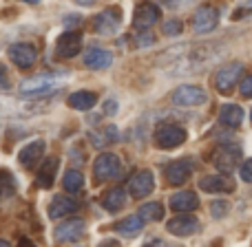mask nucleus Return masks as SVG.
I'll return each mask as SVG.
<instances>
[{"instance_id": "f257e3e1", "label": "nucleus", "mask_w": 252, "mask_h": 247, "mask_svg": "<svg viewBox=\"0 0 252 247\" xmlns=\"http://www.w3.org/2000/svg\"><path fill=\"white\" fill-rule=\"evenodd\" d=\"M175 51L182 55H173L170 51L161 53V64L173 75H195L199 71L213 66V62L219 55L217 44H186V47H175Z\"/></svg>"}, {"instance_id": "f03ea898", "label": "nucleus", "mask_w": 252, "mask_h": 247, "mask_svg": "<svg viewBox=\"0 0 252 247\" xmlns=\"http://www.w3.org/2000/svg\"><path fill=\"white\" fill-rule=\"evenodd\" d=\"M62 84H64V78H60V75L42 73V75H35V78L20 82V93L25 97H42V95L56 93Z\"/></svg>"}, {"instance_id": "7ed1b4c3", "label": "nucleus", "mask_w": 252, "mask_h": 247, "mask_svg": "<svg viewBox=\"0 0 252 247\" xmlns=\"http://www.w3.org/2000/svg\"><path fill=\"white\" fill-rule=\"evenodd\" d=\"M213 159H215V165H217L219 172L228 177L241 161V146L239 143H221Z\"/></svg>"}, {"instance_id": "20e7f679", "label": "nucleus", "mask_w": 252, "mask_h": 247, "mask_svg": "<svg viewBox=\"0 0 252 247\" xmlns=\"http://www.w3.org/2000/svg\"><path fill=\"white\" fill-rule=\"evenodd\" d=\"M120 172H122V161H120V157L115 152H102V155H97L95 165H93L95 181H111Z\"/></svg>"}, {"instance_id": "39448f33", "label": "nucleus", "mask_w": 252, "mask_h": 247, "mask_svg": "<svg viewBox=\"0 0 252 247\" xmlns=\"http://www.w3.org/2000/svg\"><path fill=\"white\" fill-rule=\"evenodd\" d=\"M186 141V128L179 124H159L155 130V143L164 150L168 148H177Z\"/></svg>"}, {"instance_id": "423d86ee", "label": "nucleus", "mask_w": 252, "mask_h": 247, "mask_svg": "<svg viewBox=\"0 0 252 247\" xmlns=\"http://www.w3.org/2000/svg\"><path fill=\"white\" fill-rule=\"evenodd\" d=\"M241 73H244V64L241 62H228V64H223L221 69L217 71V75H215V86H217L219 93H232V88L237 86V82H239Z\"/></svg>"}, {"instance_id": "0eeeda50", "label": "nucleus", "mask_w": 252, "mask_h": 247, "mask_svg": "<svg viewBox=\"0 0 252 247\" xmlns=\"http://www.w3.org/2000/svg\"><path fill=\"white\" fill-rule=\"evenodd\" d=\"M208 102V95L201 86L195 84H184L177 91H173V104L175 106H201Z\"/></svg>"}, {"instance_id": "6e6552de", "label": "nucleus", "mask_w": 252, "mask_h": 247, "mask_svg": "<svg viewBox=\"0 0 252 247\" xmlns=\"http://www.w3.org/2000/svg\"><path fill=\"white\" fill-rule=\"evenodd\" d=\"M161 18V9L155 2H142L135 7L133 13V27L139 31H148L157 20Z\"/></svg>"}, {"instance_id": "1a4fd4ad", "label": "nucleus", "mask_w": 252, "mask_h": 247, "mask_svg": "<svg viewBox=\"0 0 252 247\" xmlns=\"http://www.w3.org/2000/svg\"><path fill=\"white\" fill-rule=\"evenodd\" d=\"M219 25V11L210 4H201L197 7L195 16H192V31L195 33H210L215 27Z\"/></svg>"}, {"instance_id": "9d476101", "label": "nucleus", "mask_w": 252, "mask_h": 247, "mask_svg": "<svg viewBox=\"0 0 252 247\" xmlns=\"http://www.w3.org/2000/svg\"><path fill=\"white\" fill-rule=\"evenodd\" d=\"M80 49H82V33L80 31H64L56 42V55L69 60V57L78 55Z\"/></svg>"}, {"instance_id": "9b49d317", "label": "nucleus", "mask_w": 252, "mask_h": 247, "mask_svg": "<svg viewBox=\"0 0 252 247\" xmlns=\"http://www.w3.org/2000/svg\"><path fill=\"white\" fill-rule=\"evenodd\" d=\"M9 57H11V62L18 69H31L35 64V60H38V51H35L33 44L18 42L9 47Z\"/></svg>"}, {"instance_id": "f8f14e48", "label": "nucleus", "mask_w": 252, "mask_h": 247, "mask_svg": "<svg viewBox=\"0 0 252 247\" xmlns=\"http://www.w3.org/2000/svg\"><path fill=\"white\" fill-rule=\"evenodd\" d=\"M155 188V177H153L151 170H139L130 177L128 181V192L133 199H142V196H148Z\"/></svg>"}, {"instance_id": "ddd939ff", "label": "nucleus", "mask_w": 252, "mask_h": 247, "mask_svg": "<svg viewBox=\"0 0 252 247\" xmlns=\"http://www.w3.org/2000/svg\"><path fill=\"white\" fill-rule=\"evenodd\" d=\"M84 227H87V223H84V219H66V221H62L60 225L56 227V241L58 243H69V241H78L80 236L84 234Z\"/></svg>"}, {"instance_id": "4468645a", "label": "nucleus", "mask_w": 252, "mask_h": 247, "mask_svg": "<svg viewBox=\"0 0 252 247\" xmlns=\"http://www.w3.org/2000/svg\"><path fill=\"white\" fill-rule=\"evenodd\" d=\"M190 174H192V161L177 159L173 164H168V168H166V183L168 186H182V183H186L190 179Z\"/></svg>"}, {"instance_id": "2eb2a0df", "label": "nucleus", "mask_w": 252, "mask_h": 247, "mask_svg": "<svg viewBox=\"0 0 252 247\" xmlns=\"http://www.w3.org/2000/svg\"><path fill=\"white\" fill-rule=\"evenodd\" d=\"M166 230L175 236H190L195 232H199V221L192 214H179V217L170 219L166 223Z\"/></svg>"}, {"instance_id": "dca6fc26", "label": "nucleus", "mask_w": 252, "mask_h": 247, "mask_svg": "<svg viewBox=\"0 0 252 247\" xmlns=\"http://www.w3.org/2000/svg\"><path fill=\"white\" fill-rule=\"evenodd\" d=\"M82 60L89 69L102 71V69H109V66L113 64V53L106 51V49H102V47H89L87 51H84Z\"/></svg>"}, {"instance_id": "f3484780", "label": "nucleus", "mask_w": 252, "mask_h": 247, "mask_svg": "<svg viewBox=\"0 0 252 247\" xmlns=\"http://www.w3.org/2000/svg\"><path fill=\"white\" fill-rule=\"evenodd\" d=\"M44 148H47V143H44L42 139H35V141L27 143V146L22 148L20 152H18V161H20V164L25 165V168H33L35 161L42 159Z\"/></svg>"}, {"instance_id": "a211bd4d", "label": "nucleus", "mask_w": 252, "mask_h": 247, "mask_svg": "<svg viewBox=\"0 0 252 247\" xmlns=\"http://www.w3.org/2000/svg\"><path fill=\"white\" fill-rule=\"evenodd\" d=\"M199 188L204 192H232L235 190V181L226 174H210L199 181Z\"/></svg>"}, {"instance_id": "6ab92c4d", "label": "nucleus", "mask_w": 252, "mask_h": 247, "mask_svg": "<svg viewBox=\"0 0 252 247\" xmlns=\"http://www.w3.org/2000/svg\"><path fill=\"white\" fill-rule=\"evenodd\" d=\"M199 208V199L195 196V192H177L175 196H170V210L179 214H188L192 210Z\"/></svg>"}, {"instance_id": "aec40b11", "label": "nucleus", "mask_w": 252, "mask_h": 247, "mask_svg": "<svg viewBox=\"0 0 252 247\" xmlns=\"http://www.w3.org/2000/svg\"><path fill=\"white\" fill-rule=\"evenodd\" d=\"M80 203L75 199H71V196H56V199L51 201V205H49V217L51 219H62L66 217V214H73L78 212Z\"/></svg>"}, {"instance_id": "412c9836", "label": "nucleus", "mask_w": 252, "mask_h": 247, "mask_svg": "<svg viewBox=\"0 0 252 247\" xmlns=\"http://www.w3.org/2000/svg\"><path fill=\"white\" fill-rule=\"evenodd\" d=\"M93 27H95V31L97 33H102V35L115 33L118 27H120V13L115 11V9H104V11L95 18V25Z\"/></svg>"}, {"instance_id": "4be33fe9", "label": "nucleus", "mask_w": 252, "mask_h": 247, "mask_svg": "<svg viewBox=\"0 0 252 247\" xmlns=\"http://www.w3.org/2000/svg\"><path fill=\"white\" fill-rule=\"evenodd\" d=\"M219 122L228 128H237L244 122V109L239 104H223L219 110Z\"/></svg>"}, {"instance_id": "5701e85b", "label": "nucleus", "mask_w": 252, "mask_h": 247, "mask_svg": "<svg viewBox=\"0 0 252 247\" xmlns=\"http://www.w3.org/2000/svg\"><path fill=\"white\" fill-rule=\"evenodd\" d=\"M142 227H144V221L137 217V214H130V217H126V219H122V221L115 223V232L126 236V239L137 236L139 232H142Z\"/></svg>"}, {"instance_id": "b1692460", "label": "nucleus", "mask_w": 252, "mask_h": 247, "mask_svg": "<svg viewBox=\"0 0 252 247\" xmlns=\"http://www.w3.org/2000/svg\"><path fill=\"white\" fill-rule=\"evenodd\" d=\"M58 165H60V161H58L56 157H49V159H44L42 168L38 170V186L40 188H51L53 186V179H56Z\"/></svg>"}, {"instance_id": "393cba45", "label": "nucleus", "mask_w": 252, "mask_h": 247, "mask_svg": "<svg viewBox=\"0 0 252 247\" xmlns=\"http://www.w3.org/2000/svg\"><path fill=\"white\" fill-rule=\"evenodd\" d=\"M97 102V95L91 91H75L69 95V106L75 110H91Z\"/></svg>"}, {"instance_id": "a878e982", "label": "nucleus", "mask_w": 252, "mask_h": 247, "mask_svg": "<svg viewBox=\"0 0 252 247\" xmlns=\"http://www.w3.org/2000/svg\"><path fill=\"white\" fill-rule=\"evenodd\" d=\"M102 205H104V210H109V212H120L126 205V192L122 188H113V190L104 192Z\"/></svg>"}, {"instance_id": "bb28decb", "label": "nucleus", "mask_w": 252, "mask_h": 247, "mask_svg": "<svg viewBox=\"0 0 252 247\" xmlns=\"http://www.w3.org/2000/svg\"><path fill=\"white\" fill-rule=\"evenodd\" d=\"M137 217L142 219L144 223L146 221H161L164 219V205L161 203H157V201H151V203H144L142 208H139V212H137Z\"/></svg>"}, {"instance_id": "cd10ccee", "label": "nucleus", "mask_w": 252, "mask_h": 247, "mask_svg": "<svg viewBox=\"0 0 252 247\" xmlns=\"http://www.w3.org/2000/svg\"><path fill=\"white\" fill-rule=\"evenodd\" d=\"M62 186H64L66 192H80L84 188V177L80 170H66L64 177H62Z\"/></svg>"}, {"instance_id": "c85d7f7f", "label": "nucleus", "mask_w": 252, "mask_h": 247, "mask_svg": "<svg viewBox=\"0 0 252 247\" xmlns=\"http://www.w3.org/2000/svg\"><path fill=\"white\" fill-rule=\"evenodd\" d=\"M184 29L182 20H166L164 25H161V31H164L166 35H179Z\"/></svg>"}, {"instance_id": "c756f323", "label": "nucleus", "mask_w": 252, "mask_h": 247, "mask_svg": "<svg viewBox=\"0 0 252 247\" xmlns=\"http://www.w3.org/2000/svg\"><path fill=\"white\" fill-rule=\"evenodd\" d=\"M210 210H213V217L215 219H221V217H226V214H228V210H230V203H228V201H215Z\"/></svg>"}, {"instance_id": "7c9ffc66", "label": "nucleus", "mask_w": 252, "mask_h": 247, "mask_svg": "<svg viewBox=\"0 0 252 247\" xmlns=\"http://www.w3.org/2000/svg\"><path fill=\"white\" fill-rule=\"evenodd\" d=\"M239 172H241V179H244L246 183H252V159H246L244 164H241Z\"/></svg>"}, {"instance_id": "2f4dec72", "label": "nucleus", "mask_w": 252, "mask_h": 247, "mask_svg": "<svg viewBox=\"0 0 252 247\" xmlns=\"http://www.w3.org/2000/svg\"><path fill=\"white\" fill-rule=\"evenodd\" d=\"M239 93H241L244 97H248V100H252V75H248V78L241 80V84H239Z\"/></svg>"}, {"instance_id": "473e14b6", "label": "nucleus", "mask_w": 252, "mask_h": 247, "mask_svg": "<svg viewBox=\"0 0 252 247\" xmlns=\"http://www.w3.org/2000/svg\"><path fill=\"white\" fill-rule=\"evenodd\" d=\"M137 47H146V44H153L155 42V38H153V33H142V35H137Z\"/></svg>"}, {"instance_id": "72a5a7b5", "label": "nucleus", "mask_w": 252, "mask_h": 247, "mask_svg": "<svg viewBox=\"0 0 252 247\" xmlns=\"http://www.w3.org/2000/svg\"><path fill=\"white\" fill-rule=\"evenodd\" d=\"M115 110H118V104H115L113 100H111V102H106V109H104V113H106V115H113Z\"/></svg>"}, {"instance_id": "f704fd0d", "label": "nucleus", "mask_w": 252, "mask_h": 247, "mask_svg": "<svg viewBox=\"0 0 252 247\" xmlns=\"http://www.w3.org/2000/svg\"><path fill=\"white\" fill-rule=\"evenodd\" d=\"M18 247H35V245L31 243L29 239H20V243H18Z\"/></svg>"}, {"instance_id": "c9c22d12", "label": "nucleus", "mask_w": 252, "mask_h": 247, "mask_svg": "<svg viewBox=\"0 0 252 247\" xmlns=\"http://www.w3.org/2000/svg\"><path fill=\"white\" fill-rule=\"evenodd\" d=\"M0 247H11V245H9L7 241H2V239H0Z\"/></svg>"}, {"instance_id": "e433bc0d", "label": "nucleus", "mask_w": 252, "mask_h": 247, "mask_svg": "<svg viewBox=\"0 0 252 247\" xmlns=\"http://www.w3.org/2000/svg\"><path fill=\"white\" fill-rule=\"evenodd\" d=\"M250 119H252V110H250Z\"/></svg>"}]
</instances>
